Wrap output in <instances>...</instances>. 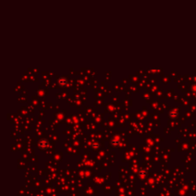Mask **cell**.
I'll use <instances>...</instances> for the list:
<instances>
[{"mask_svg": "<svg viewBox=\"0 0 196 196\" xmlns=\"http://www.w3.org/2000/svg\"><path fill=\"white\" fill-rule=\"evenodd\" d=\"M39 145H40V147H41V149L44 150V149H46L47 147L48 146V144H47V142L45 139H44V140H41V141L39 142Z\"/></svg>", "mask_w": 196, "mask_h": 196, "instance_id": "obj_1", "label": "cell"}]
</instances>
